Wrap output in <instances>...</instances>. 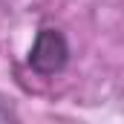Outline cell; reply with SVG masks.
<instances>
[{
    "instance_id": "1",
    "label": "cell",
    "mask_w": 124,
    "mask_h": 124,
    "mask_svg": "<svg viewBox=\"0 0 124 124\" xmlns=\"http://www.w3.org/2000/svg\"><path fill=\"white\" fill-rule=\"evenodd\" d=\"M66 61H69L66 38L58 29H40L29 52V66L38 75H55L66 66Z\"/></svg>"
}]
</instances>
